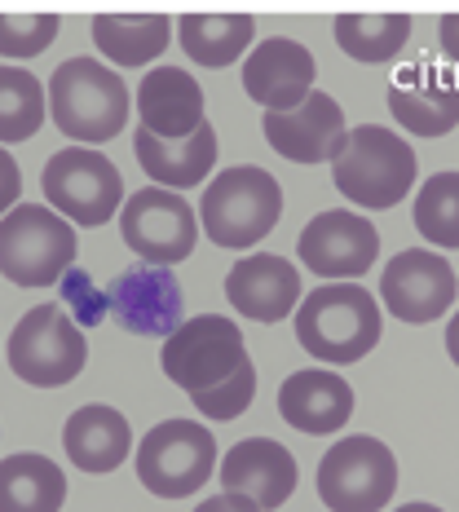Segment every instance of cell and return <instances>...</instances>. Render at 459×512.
Segmentation results:
<instances>
[{"label":"cell","instance_id":"6da1fadb","mask_svg":"<svg viewBox=\"0 0 459 512\" xmlns=\"http://www.w3.org/2000/svg\"><path fill=\"white\" fill-rule=\"evenodd\" d=\"M384 309L362 283H323L296 305V340L327 367L362 362L380 345Z\"/></svg>","mask_w":459,"mask_h":512},{"label":"cell","instance_id":"7a4b0ae2","mask_svg":"<svg viewBox=\"0 0 459 512\" xmlns=\"http://www.w3.org/2000/svg\"><path fill=\"white\" fill-rule=\"evenodd\" d=\"M53 128L67 133L76 146H93L124 133L128 111H133V93L124 89V76L106 62L93 58H67L53 67L45 84Z\"/></svg>","mask_w":459,"mask_h":512},{"label":"cell","instance_id":"3957f363","mask_svg":"<svg viewBox=\"0 0 459 512\" xmlns=\"http://www.w3.org/2000/svg\"><path fill=\"white\" fill-rule=\"evenodd\" d=\"M415 173H420V164H415L411 142L380 124L349 128V146L332 164L336 190L349 204H358L362 212L398 208L402 199L411 195Z\"/></svg>","mask_w":459,"mask_h":512},{"label":"cell","instance_id":"277c9868","mask_svg":"<svg viewBox=\"0 0 459 512\" xmlns=\"http://www.w3.org/2000/svg\"><path fill=\"white\" fill-rule=\"evenodd\" d=\"M283 217V186L265 168L239 164L208 181L199 199V226L217 248L248 252L265 239Z\"/></svg>","mask_w":459,"mask_h":512},{"label":"cell","instance_id":"5b68a950","mask_svg":"<svg viewBox=\"0 0 459 512\" xmlns=\"http://www.w3.org/2000/svg\"><path fill=\"white\" fill-rule=\"evenodd\" d=\"M76 230L49 204H18L0 217V274L18 287H53L76 261Z\"/></svg>","mask_w":459,"mask_h":512},{"label":"cell","instance_id":"8992f818","mask_svg":"<svg viewBox=\"0 0 459 512\" xmlns=\"http://www.w3.org/2000/svg\"><path fill=\"white\" fill-rule=\"evenodd\" d=\"M9 371L31 389H62L84 371L89 345L76 318L62 314V305H36L9 332Z\"/></svg>","mask_w":459,"mask_h":512},{"label":"cell","instance_id":"52a82bcc","mask_svg":"<svg viewBox=\"0 0 459 512\" xmlns=\"http://www.w3.org/2000/svg\"><path fill=\"white\" fill-rule=\"evenodd\" d=\"M159 362H164V376L186 398H195V393H208L221 380L239 376L252 358H248V345H243V332L226 314H195L164 340Z\"/></svg>","mask_w":459,"mask_h":512},{"label":"cell","instance_id":"ba28073f","mask_svg":"<svg viewBox=\"0 0 459 512\" xmlns=\"http://www.w3.org/2000/svg\"><path fill=\"white\" fill-rule=\"evenodd\" d=\"M40 190H45V204H53L58 217L76 221V226H106L124 208L120 168L93 146H67V151L49 155Z\"/></svg>","mask_w":459,"mask_h":512},{"label":"cell","instance_id":"9c48e42d","mask_svg":"<svg viewBox=\"0 0 459 512\" xmlns=\"http://www.w3.org/2000/svg\"><path fill=\"white\" fill-rule=\"evenodd\" d=\"M137 477L159 499H186L199 486H208L217 468V437L195 420H164L137 442L133 451Z\"/></svg>","mask_w":459,"mask_h":512},{"label":"cell","instance_id":"30bf717a","mask_svg":"<svg viewBox=\"0 0 459 512\" xmlns=\"http://www.w3.org/2000/svg\"><path fill=\"white\" fill-rule=\"evenodd\" d=\"M398 490V460L371 433L340 437L318 460V499L332 512H380Z\"/></svg>","mask_w":459,"mask_h":512},{"label":"cell","instance_id":"8fae6325","mask_svg":"<svg viewBox=\"0 0 459 512\" xmlns=\"http://www.w3.org/2000/svg\"><path fill=\"white\" fill-rule=\"evenodd\" d=\"M120 234L124 243L137 252L142 265H177L195 252L199 243V221L195 208L186 204V195L164 186H146L137 195H128L120 208Z\"/></svg>","mask_w":459,"mask_h":512},{"label":"cell","instance_id":"7c38bea8","mask_svg":"<svg viewBox=\"0 0 459 512\" xmlns=\"http://www.w3.org/2000/svg\"><path fill=\"white\" fill-rule=\"evenodd\" d=\"M296 252L323 283H358L380 256V230L354 208H327L301 230Z\"/></svg>","mask_w":459,"mask_h":512},{"label":"cell","instance_id":"4fadbf2b","mask_svg":"<svg viewBox=\"0 0 459 512\" xmlns=\"http://www.w3.org/2000/svg\"><path fill=\"white\" fill-rule=\"evenodd\" d=\"M459 296V274L442 252L407 248L398 252L380 274V305L411 327L437 323Z\"/></svg>","mask_w":459,"mask_h":512},{"label":"cell","instance_id":"5bb4252c","mask_svg":"<svg viewBox=\"0 0 459 512\" xmlns=\"http://www.w3.org/2000/svg\"><path fill=\"white\" fill-rule=\"evenodd\" d=\"M106 309L133 336H173L186 323V296L164 265H128L106 287Z\"/></svg>","mask_w":459,"mask_h":512},{"label":"cell","instance_id":"9a60e30c","mask_svg":"<svg viewBox=\"0 0 459 512\" xmlns=\"http://www.w3.org/2000/svg\"><path fill=\"white\" fill-rule=\"evenodd\" d=\"M261 133L292 164H336L340 151L349 146L345 111H340L332 93H318V89L296 111L261 115Z\"/></svg>","mask_w":459,"mask_h":512},{"label":"cell","instance_id":"2e32d148","mask_svg":"<svg viewBox=\"0 0 459 512\" xmlns=\"http://www.w3.org/2000/svg\"><path fill=\"white\" fill-rule=\"evenodd\" d=\"M318 80V62L301 40L270 36L243 58V89L265 115L296 111Z\"/></svg>","mask_w":459,"mask_h":512},{"label":"cell","instance_id":"e0dca14e","mask_svg":"<svg viewBox=\"0 0 459 512\" xmlns=\"http://www.w3.org/2000/svg\"><path fill=\"white\" fill-rule=\"evenodd\" d=\"M296 482H301V464L274 437H243L221 460V486H226V495L252 499L261 512L283 508L292 499Z\"/></svg>","mask_w":459,"mask_h":512},{"label":"cell","instance_id":"ac0fdd59","mask_svg":"<svg viewBox=\"0 0 459 512\" xmlns=\"http://www.w3.org/2000/svg\"><path fill=\"white\" fill-rule=\"evenodd\" d=\"M226 301L252 323H283L301 305V270L287 256L252 252L226 274Z\"/></svg>","mask_w":459,"mask_h":512},{"label":"cell","instance_id":"d6986e66","mask_svg":"<svg viewBox=\"0 0 459 512\" xmlns=\"http://www.w3.org/2000/svg\"><path fill=\"white\" fill-rule=\"evenodd\" d=\"M279 415L296 433L332 437L354 420V389L327 367L292 371L279 389Z\"/></svg>","mask_w":459,"mask_h":512},{"label":"cell","instance_id":"ffe728a7","mask_svg":"<svg viewBox=\"0 0 459 512\" xmlns=\"http://www.w3.org/2000/svg\"><path fill=\"white\" fill-rule=\"evenodd\" d=\"M389 115L415 137H446L459 124V84L433 62L407 67L389 89Z\"/></svg>","mask_w":459,"mask_h":512},{"label":"cell","instance_id":"44dd1931","mask_svg":"<svg viewBox=\"0 0 459 512\" xmlns=\"http://www.w3.org/2000/svg\"><path fill=\"white\" fill-rule=\"evenodd\" d=\"M137 115H142V128L164 142H181L190 137L204 120V89L190 76L186 67H155L146 71L142 84H137Z\"/></svg>","mask_w":459,"mask_h":512},{"label":"cell","instance_id":"7402d4cb","mask_svg":"<svg viewBox=\"0 0 459 512\" xmlns=\"http://www.w3.org/2000/svg\"><path fill=\"white\" fill-rule=\"evenodd\" d=\"M133 151H137V164L146 168V177H151L155 186L181 195V190L199 186V181L212 173V164H217V128L199 124L195 133L181 137V142H164V137L137 128Z\"/></svg>","mask_w":459,"mask_h":512},{"label":"cell","instance_id":"603a6c76","mask_svg":"<svg viewBox=\"0 0 459 512\" xmlns=\"http://www.w3.org/2000/svg\"><path fill=\"white\" fill-rule=\"evenodd\" d=\"M62 451L84 473H115L137 446H133V429H128L120 411L106 407V402H89L62 429Z\"/></svg>","mask_w":459,"mask_h":512},{"label":"cell","instance_id":"cb8c5ba5","mask_svg":"<svg viewBox=\"0 0 459 512\" xmlns=\"http://www.w3.org/2000/svg\"><path fill=\"white\" fill-rule=\"evenodd\" d=\"M93 45L115 67H146L173 40L168 14H93Z\"/></svg>","mask_w":459,"mask_h":512},{"label":"cell","instance_id":"d4e9b609","mask_svg":"<svg viewBox=\"0 0 459 512\" xmlns=\"http://www.w3.org/2000/svg\"><path fill=\"white\" fill-rule=\"evenodd\" d=\"M67 504V477L49 455L18 451L0 460V512H58Z\"/></svg>","mask_w":459,"mask_h":512},{"label":"cell","instance_id":"484cf974","mask_svg":"<svg viewBox=\"0 0 459 512\" xmlns=\"http://www.w3.org/2000/svg\"><path fill=\"white\" fill-rule=\"evenodd\" d=\"M173 27L186 58L199 67H230L248 53L256 36L252 14H181Z\"/></svg>","mask_w":459,"mask_h":512},{"label":"cell","instance_id":"4316f807","mask_svg":"<svg viewBox=\"0 0 459 512\" xmlns=\"http://www.w3.org/2000/svg\"><path fill=\"white\" fill-rule=\"evenodd\" d=\"M332 36L354 62L380 67V62L398 58V49L411 40V18L407 14H336Z\"/></svg>","mask_w":459,"mask_h":512},{"label":"cell","instance_id":"83f0119b","mask_svg":"<svg viewBox=\"0 0 459 512\" xmlns=\"http://www.w3.org/2000/svg\"><path fill=\"white\" fill-rule=\"evenodd\" d=\"M49 115L45 84L31 76L27 67H0V146L9 142H27L40 133Z\"/></svg>","mask_w":459,"mask_h":512},{"label":"cell","instance_id":"f1b7e54d","mask_svg":"<svg viewBox=\"0 0 459 512\" xmlns=\"http://www.w3.org/2000/svg\"><path fill=\"white\" fill-rule=\"evenodd\" d=\"M415 230L429 239L433 252L459 248V173L442 168L415 195Z\"/></svg>","mask_w":459,"mask_h":512},{"label":"cell","instance_id":"f546056e","mask_svg":"<svg viewBox=\"0 0 459 512\" xmlns=\"http://www.w3.org/2000/svg\"><path fill=\"white\" fill-rule=\"evenodd\" d=\"M62 31L58 14H0V58L27 62L45 53Z\"/></svg>","mask_w":459,"mask_h":512},{"label":"cell","instance_id":"4dcf8cb0","mask_svg":"<svg viewBox=\"0 0 459 512\" xmlns=\"http://www.w3.org/2000/svg\"><path fill=\"white\" fill-rule=\"evenodd\" d=\"M252 398H256V367L248 362L239 376L221 380L217 389H208V393H195L190 402H195V411L208 415V420H239V415L252 407Z\"/></svg>","mask_w":459,"mask_h":512},{"label":"cell","instance_id":"1f68e13d","mask_svg":"<svg viewBox=\"0 0 459 512\" xmlns=\"http://www.w3.org/2000/svg\"><path fill=\"white\" fill-rule=\"evenodd\" d=\"M62 301L76 305V327H98L106 318V296L93 292V283L80 270L62 274Z\"/></svg>","mask_w":459,"mask_h":512},{"label":"cell","instance_id":"d6a6232c","mask_svg":"<svg viewBox=\"0 0 459 512\" xmlns=\"http://www.w3.org/2000/svg\"><path fill=\"white\" fill-rule=\"evenodd\" d=\"M18 204H23V173H18L14 155L0 146V217H9Z\"/></svg>","mask_w":459,"mask_h":512},{"label":"cell","instance_id":"836d02e7","mask_svg":"<svg viewBox=\"0 0 459 512\" xmlns=\"http://www.w3.org/2000/svg\"><path fill=\"white\" fill-rule=\"evenodd\" d=\"M437 45L451 62H459V14H442L437 18Z\"/></svg>","mask_w":459,"mask_h":512},{"label":"cell","instance_id":"e575fe53","mask_svg":"<svg viewBox=\"0 0 459 512\" xmlns=\"http://www.w3.org/2000/svg\"><path fill=\"white\" fill-rule=\"evenodd\" d=\"M195 512H261V508H256L252 499H243V495H226V490H221V495L204 499V504H199Z\"/></svg>","mask_w":459,"mask_h":512},{"label":"cell","instance_id":"d590c367","mask_svg":"<svg viewBox=\"0 0 459 512\" xmlns=\"http://www.w3.org/2000/svg\"><path fill=\"white\" fill-rule=\"evenodd\" d=\"M446 354H451V362L459 367V309L451 314V323H446Z\"/></svg>","mask_w":459,"mask_h":512},{"label":"cell","instance_id":"8d00e7d4","mask_svg":"<svg viewBox=\"0 0 459 512\" xmlns=\"http://www.w3.org/2000/svg\"><path fill=\"white\" fill-rule=\"evenodd\" d=\"M393 512H446V508H437V504H402V508H393Z\"/></svg>","mask_w":459,"mask_h":512}]
</instances>
